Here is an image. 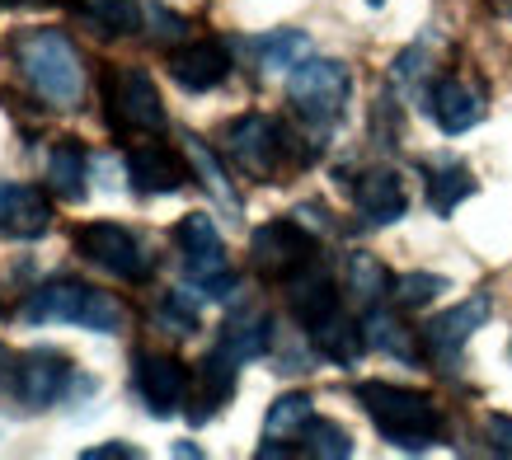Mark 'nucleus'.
Returning <instances> with one entry per match:
<instances>
[{
	"label": "nucleus",
	"instance_id": "1",
	"mask_svg": "<svg viewBox=\"0 0 512 460\" xmlns=\"http://www.w3.org/2000/svg\"><path fill=\"white\" fill-rule=\"evenodd\" d=\"M357 404L367 409L376 432L400 451H423V446L442 442V432H447V418L437 409V399L423 395V390H409V385L362 381L357 385Z\"/></svg>",
	"mask_w": 512,
	"mask_h": 460
},
{
	"label": "nucleus",
	"instance_id": "2",
	"mask_svg": "<svg viewBox=\"0 0 512 460\" xmlns=\"http://www.w3.org/2000/svg\"><path fill=\"white\" fill-rule=\"evenodd\" d=\"M19 324H80L94 334H118L127 324V306L113 292H99L80 277H57L24 296Z\"/></svg>",
	"mask_w": 512,
	"mask_h": 460
},
{
	"label": "nucleus",
	"instance_id": "3",
	"mask_svg": "<svg viewBox=\"0 0 512 460\" xmlns=\"http://www.w3.org/2000/svg\"><path fill=\"white\" fill-rule=\"evenodd\" d=\"M19 76L29 80V90L47 99L52 108H80L85 94V71H80L76 47L66 43L57 29H29L10 43Z\"/></svg>",
	"mask_w": 512,
	"mask_h": 460
},
{
	"label": "nucleus",
	"instance_id": "4",
	"mask_svg": "<svg viewBox=\"0 0 512 460\" xmlns=\"http://www.w3.org/2000/svg\"><path fill=\"white\" fill-rule=\"evenodd\" d=\"M221 151H226V160H231L240 174L259 179V184H278V174L292 165V160H306V155L292 151L287 127L264 118V113L235 118V123L221 132Z\"/></svg>",
	"mask_w": 512,
	"mask_h": 460
},
{
	"label": "nucleus",
	"instance_id": "5",
	"mask_svg": "<svg viewBox=\"0 0 512 460\" xmlns=\"http://www.w3.org/2000/svg\"><path fill=\"white\" fill-rule=\"evenodd\" d=\"M104 118L118 137H156L165 132V104L156 80L141 66H109L104 71Z\"/></svg>",
	"mask_w": 512,
	"mask_h": 460
},
{
	"label": "nucleus",
	"instance_id": "6",
	"mask_svg": "<svg viewBox=\"0 0 512 460\" xmlns=\"http://www.w3.org/2000/svg\"><path fill=\"white\" fill-rule=\"evenodd\" d=\"M174 245H179V254H184L188 282H193L207 301H226V296H235L240 277H235L231 259H226V245H221L212 216H202V212L184 216V221L174 226Z\"/></svg>",
	"mask_w": 512,
	"mask_h": 460
},
{
	"label": "nucleus",
	"instance_id": "7",
	"mask_svg": "<svg viewBox=\"0 0 512 460\" xmlns=\"http://www.w3.org/2000/svg\"><path fill=\"white\" fill-rule=\"evenodd\" d=\"M348 94H353V76L334 57H306L292 71V80H287V99H292V108L315 132L339 123L343 108H348Z\"/></svg>",
	"mask_w": 512,
	"mask_h": 460
},
{
	"label": "nucleus",
	"instance_id": "8",
	"mask_svg": "<svg viewBox=\"0 0 512 460\" xmlns=\"http://www.w3.org/2000/svg\"><path fill=\"white\" fill-rule=\"evenodd\" d=\"M76 254L94 268H104L118 282H151L156 263L141 249V240L118 221H90L76 230Z\"/></svg>",
	"mask_w": 512,
	"mask_h": 460
},
{
	"label": "nucleus",
	"instance_id": "9",
	"mask_svg": "<svg viewBox=\"0 0 512 460\" xmlns=\"http://www.w3.org/2000/svg\"><path fill=\"white\" fill-rule=\"evenodd\" d=\"M249 263L268 282H292L315 263V235L306 221H268L249 235Z\"/></svg>",
	"mask_w": 512,
	"mask_h": 460
},
{
	"label": "nucleus",
	"instance_id": "10",
	"mask_svg": "<svg viewBox=\"0 0 512 460\" xmlns=\"http://www.w3.org/2000/svg\"><path fill=\"white\" fill-rule=\"evenodd\" d=\"M489 310H494V306H489V296H484V292H475L470 301H461V306L442 310L437 320L423 324V334H419L423 338V353L433 357L442 371H451V367H456V357H461V348L470 343V334L489 320Z\"/></svg>",
	"mask_w": 512,
	"mask_h": 460
},
{
	"label": "nucleus",
	"instance_id": "11",
	"mask_svg": "<svg viewBox=\"0 0 512 460\" xmlns=\"http://www.w3.org/2000/svg\"><path fill=\"white\" fill-rule=\"evenodd\" d=\"M132 381H137V395L146 399V409H151V414H156V418H170V414H179V404H188V390H193V371H188L179 357L137 353Z\"/></svg>",
	"mask_w": 512,
	"mask_h": 460
},
{
	"label": "nucleus",
	"instance_id": "12",
	"mask_svg": "<svg viewBox=\"0 0 512 460\" xmlns=\"http://www.w3.org/2000/svg\"><path fill=\"white\" fill-rule=\"evenodd\" d=\"M71 357L57 353V348H33V353L19 357L15 367V390H19V404L24 409H47V404H57L66 395V385H71Z\"/></svg>",
	"mask_w": 512,
	"mask_h": 460
},
{
	"label": "nucleus",
	"instance_id": "13",
	"mask_svg": "<svg viewBox=\"0 0 512 460\" xmlns=\"http://www.w3.org/2000/svg\"><path fill=\"white\" fill-rule=\"evenodd\" d=\"M348 193H353L362 226H395L409 212V193H404V179L395 169H362L348 184Z\"/></svg>",
	"mask_w": 512,
	"mask_h": 460
},
{
	"label": "nucleus",
	"instance_id": "14",
	"mask_svg": "<svg viewBox=\"0 0 512 460\" xmlns=\"http://www.w3.org/2000/svg\"><path fill=\"white\" fill-rule=\"evenodd\" d=\"M235 376H240V362H235L226 348H212V353L198 362L193 371V390H188V418L193 423H207L217 418L235 395Z\"/></svg>",
	"mask_w": 512,
	"mask_h": 460
},
{
	"label": "nucleus",
	"instance_id": "15",
	"mask_svg": "<svg viewBox=\"0 0 512 460\" xmlns=\"http://www.w3.org/2000/svg\"><path fill=\"white\" fill-rule=\"evenodd\" d=\"M127 179H132L137 193L160 198V193H179L193 174H188V160L174 151V146L151 141V146H137V151L127 155Z\"/></svg>",
	"mask_w": 512,
	"mask_h": 460
},
{
	"label": "nucleus",
	"instance_id": "16",
	"mask_svg": "<svg viewBox=\"0 0 512 460\" xmlns=\"http://www.w3.org/2000/svg\"><path fill=\"white\" fill-rule=\"evenodd\" d=\"M428 113H433V123L447 137H461V132H470L484 118V90L470 85L466 76H442L428 90Z\"/></svg>",
	"mask_w": 512,
	"mask_h": 460
},
{
	"label": "nucleus",
	"instance_id": "17",
	"mask_svg": "<svg viewBox=\"0 0 512 460\" xmlns=\"http://www.w3.org/2000/svg\"><path fill=\"white\" fill-rule=\"evenodd\" d=\"M165 66H170V76L179 80L184 90L207 94V90H217L221 80L231 76V52H226L221 43H212V38H202V43L174 47Z\"/></svg>",
	"mask_w": 512,
	"mask_h": 460
},
{
	"label": "nucleus",
	"instance_id": "18",
	"mask_svg": "<svg viewBox=\"0 0 512 460\" xmlns=\"http://www.w3.org/2000/svg\"><path fill=\"white\" fill-rule=\"evenodd\" d=\"M52 226V202L33 184H0V235L10 240H38Z\"/></svg>",
	"mask_w": 512,
	"mask_h": 460
},
{
	"label": "nucleus",
	"instance_id": "19",
	"mask_svg": "<svg viewBox=\"0 0 512 460\" xmlns=\"http://www.w3.org/2000/svg\"><path fill=\"white\" fill-rule=\"evenodd\" d=\"M287 306H292V315H296V324L311 334L320 320H329L334 310H343L339 306V287H334V277L320 268V263H311L306 273H296L292 282H287Z\"/></svg>",
	"mask_w": 512,
	"mask_h": 460
},
{
	"label": "nucleus",
	"instance_id": "20",
	"mask_svg": "<svg viewBox=\"0 0 512 460\" xmlns=\"http://www.w3.org/2000/svg\"><path fill=\"white\" fill-rule=\"evenodd\" d=\"M90 155L76 137H62L52 151H47V188L62 202H85L90 198Z\"/></svg>",
	"mask_w": 512,
	"mask_h": 460
},
{
	"label": "nucleus",
	"instance_id": "21",
	"mask_svg": "<svg viewBox=\"0 0 512 460\" xmlns=\"http://www.w3.org/2000/svg\"><path fill=\"white\" fill-rule=\"evenodd\" d=\"M66 5L94 38H132L141 29L137 0H66Z\"/></svg>",
	"mask_w": 512,
	"mask_h": 460
},
{
	"label": "nucleus",
	"instance_id": "22",
	"mask_svg": "<svg viewBox=\"0 0 512 460\" xmlns=\"http://www.w3.org/2000/svg\"><path fill=\"white\" fill-rule=\"evenodd\" d=\"M311 348L325 357V362H334V367H353L357 357H362V348H367V334H362V324H357L353 315L334 310L329 320H320L311 329Z\"/></svg>",
	"mask_w": 512,
	"mask_h": 460
},
{
	"label": "nucleus",
	"instance_id": "23",
	"mask_svg": "<svg viewBox=\"0 0 512 460\" xmlns=\"http://www.w3.org/2000/svg\"><path fill=\"white\" fill-rule=\"evenodd\" d=\"M423 193L437 216H451L461 202L475 193V174L461 160H442V165H423Z\"/></svg>",
	"mask_w": 512,
	"mask_h": 460
},
{
	"label": "nucleus",
	"instance_id": "24",
	"mask_svg": "<svg viewBox=\"0 0 512 460\" xmlns=\"http://www.w3.org/2000/svg\"><path fill=\"white\" fill-rule=\"evenodd\" d=\"M217 348H226L235 362H254V357H264L273 348V320L264 310H240V315L226 320Z\"/></svg>",
	"mask_w": 512,
	"mask_h": 460
},
{
	"label": "nucleus",
	"instance_id": "25",
	"mask_svg": "<svg viewBox=\"0 0 512 460\" xmlns=\"http://www.w3.org/2000/svg\"><path fill=\"white\" fill-rule=\"evenodd\" d=\"M362 334H367V348H376V353H390V357H400V362H419V338H414V329H404L400 315H390V310H381V306L367 310Z\"/></svg>",
	"mask_w": 512,
	"mask_h": 460
},
{
	"label": "nucleus",
	"instance_id": "26",
	"mask_svg": "<svg viewBox=\"0 0 512 460\" xmlns=\"http://www.w3.org/2000/svg\"><path fill=\"white\" fill-rule=\"evenodd\" d=\"M311 395H282L273 409H268L264 418V442L273 446H287V442H301V432H306V423H311ZM287 451H296V446H287Z\"/></svg>",
	"mask_w": 512,
	"mask_h": 460
},
{
	"label": "nucleus",
	"instance_id": "27",
	"mask_svg": "<svg viewBox=\"0 0 512 460\" xmlns=\"http://www.w3.org/2000/svg\"><path fill=\"white\" fill-rule=\"evenodd\" d=\"M254 52H259L264 71H296L306 57H315L311 38L301 29H273L268 38H254Z\"/></svg>",
	"mask_w": 512,
	"mask_h": 460
},
{
	"label": "nucleus",
	"instance_id": "28",
	"mask_svg": "<svg viewBox=\"0 0 512 460\" xmlns=\"http://www.w3.org/2000/svg\"><path fill=\"white\" fill-rule=\"evenodd\" d=\"M301 451L315 460H348L353 456V437L334 418H311L306 432H301Z\"/></svg>",
	"mask_w": 512,
	"mask_h": 460
},
{
	"label": "nucleus",
	"instance_id": "29",
	"mask_svg": "<svg viewBox=\"0 0 512 460\" xmlns=\"http://www.w3.org/2000/svg\"><path fill=\"white\" fill-rule=\"evenodd\" d=\"M348 292H353L357 301L376 306L386 292H395V277H390L386 263L372 259V254H353V259H348Z\"/></svg>",
	"mask_w": 512,
	"mask_h": 460
},
{
	"label": "nucleus",
	"instance_id": "30",
	"mask_svg": "<svg viewBox=\"0 0 512 460\" xmlns=\"http://www.w3.org/2000/svg\"><path fill=\"white\" fill-rule=\"evenodd\" d=\"M437 292H447V277H437V273H404V277H395V306L400 310L428 306Z\"/></svg>",
	"mask_w": 512,
	"mask_h": 460
},
{
	"label": "nucleus",
	"instance_id": "31",
	"mask_svg": "<svg viewBox=\"0 0 512 460\" xmlns=\"http://www.w3.org/2000/svg\"><path fill=\"white\" fill-rule=\"evenodd\" d=\"M188 155H193V169L202 174V184H207V193H212V198H217L221 207H231V212H235V207H240V198L231 193V184H226V174H221V165L212 160V151H207L202 141H188Z\"/></svg>",
	"mask_w": 512,
	"mask_h": 460
},
{
	"label": "nucleus",
	"instance_id": "32",
	"mask_svg": "<svg viewBox=\"0 0 512 460\" xmlns=\"http://www.w3.org/2000/svg\"><path fill=\"white\" fill-rule=\"evenodd\" d=\"M160 324H170V334H193L198 329V301H188L184 292H170L160 306Z\"/></svg>",
	"mask_w": 512,
	"mask_h": 460
},
{
	"label": "nucleus",
	"instance_id": "33",
	"mask_svg": "<svg viewBox=\"0 0 512 460\" xmlns=\"http://www.w3.org/2000/svg\"><path fill=\"white\" fill-rule=\"evenodd\" d=\"M484 437H489V446H494L498 456H512V418L508 414L489 418V423H484Z\"/></svg>",
	"mask_w": 512,
	"mask_h": 460
},
{
	"label": "nucleus",
	"instance_id": "34",
	"mask_svg": "<svg viewBox=\"0 0 512 460\" xmlns=\"http://www.w3.org/2000/svg\"><path fill=\"white\" fill-rule=\"evenodd\" d=\"M80 460H141V451L132 442H109V446H90V451H80Z\"/></svg>",
	"mask_w": 512,
	"mask_h": 460
},
{
	"label": "nucleus",
	"instance_id": "35",
	"mask_svg": "<svg viewBox=\"0 0 512 460\" xmlns=\"http://www.w3.org/2000/svg\"><path fill=\"white\" fill-rule=\"evenodd\" d=\"M0 5L10 10V5H62V0H0Z\"/></svg>",
	"mask_w": 512,
	"mask_h": 460
},
{
	"label": "nucleus",
	"instance_id": "36",
	"mask_svg": "<svg viewBox=\"0 0 512 460\" xmlns=\"http://www.w3.org/2000/svg\"><path fill=\"white\" fill-rule=\"evenodd\" d=\"M367 5H381V0H367Z\"/></svg>",
	"mask_w": 512,
	"mask_h": 460
},
{
	"label": "nucleus",
	"instance_id": "37",
	"mask_svg": "<svg viewBox=\"0 0 512 460\" xmlns=\"http://www.w3.org/2000/svg\"><path fill=\"white\" fill-rule=\"evenodd\" d=\"M0 367H5V357H0Z\"/></svg>",
	"mask_w": 512,
	"mask_h": 460
}]
</instances>
